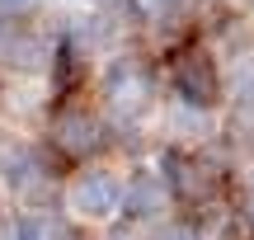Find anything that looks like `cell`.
<instances>
[{
	"instance_id": "9c48e42d",
	"label": "cell",
	"mask_w": 254,
	"mask_h": 240,
	"mask_svg": "<svg viewBox=\"0 0 254 240\" xmlns=\"http://www.w3.org/2000/svg\"><path fill=\"white\" fill-rule=\"evenodd\" d=\"M151 240H198V236H193L184 222H165V226H160V231H155Z\"/></svg>"
},
{
	"instance_id": "6da1fadb",
	"label": "cell",
	"mask_w": 254,
	"mask_h": 240,
	"mask_svg": "<svg viewBox=\"0 0 254 240\" xmlns=\"http://www.w3.org/2000/svg\"><path fill=\"white\" fill-rule=\"evenodd\" d=\"M170 80H174V94H179L189 109H212V104L221 99V75H217V61H212L202 47H184V52H174Z\"/></svg>"
},
{
	"instance_id": "7a4b0ae2",
	"label": "cell",
	"mask_w": 254,
	"mask_h": 240,
	"mask_svg": "<svg viewBox=\"0 0 254 240\" xmlns=\"http://www.w3.org/2000/svg\"><path fill=\"white\" fill-rule=\"evenodd\" d=\"M151 94H155V85H151V71H146L141 61L123 57V61L109 66V75H104V99H109V109L118 113L123 122L141 118V113L151 109Z\"/></svg>"
},
{
	"instance_id": "277c9868",
	"label": "cell",
	"mask_w": 254,
	"mask_h": 240,
	"mask_svg": "<svg viewBox=\"0 0 254 240\" xmlns=\"http://www.w3.org/2000/svg\"><path fill=\"white\" fill-rule=\"evenodd\" d=\"M52 146L71 160H85V156H99L104 151V122L85 109H62L52 118Z\"/></svg>"
},
{
	"instance_id": "52a82bcc",
	"label": "cell",
	"mask_w": 254,
	"mask_h": 240,
	"mask_svg": "<svg viewBox=\"0 0 254 240\" xmlns=\"http://www.w3.org/2000/svg\"><path fill=\"white\" fill-rule=\"evenodd\" d=\"M123 207H127V217L160 212V179L155 175H132V184L123 188Z\"/></svg>"
},
{
	"instance_id": "3957f363",
	"label": "cell",
	"mask_w": 254,
	"mask_h": 240,
	"mask_svg": "<svg viewBox=\"0 0 254 240\" xmlns=\"http://www.w3.org/2000/svg\"><path fill=\"white\" fill-rule=\"evenodd\" d=\"M118 203H123V184L113 175H104V170H85V175H75V184L66 188V207H71L75 217H85V222L113 217Z\"/></svg>"
},
{
	"instance_id": "8992f818",
	"label": "cell",
	"mask_w": 254,
	"mask_h": 240,
	"mask_svg": "<svg viewBox=\"0 0 254 240\" xmlns=\"http://www.w3.org/2000/svg\"><path fill=\"white\" fill-rule=\"evenodd\" d=\"M19 240H75V231L57 212H24L19 217Z\"/></svg>"
},
{
	"instance_id": "8fae6325",
	"label": "cell",
	"mask_w": 254,
	"mask_h": 240,
	"mask_svg": "<svg viewBox=\"0 0 254 240\" xmlns=\"http://www.w3.org/2000/svg\"><path fill=\"white\" fill-rule=\"evenodd\" d=\"M245 217H250V226H254V188L245 193Z\"/></svg>"
},
{
	"instance_id": "5b68a950",
	"label": "cell",
	"mask_w": 254,
	"mask_h": 240,
	"mask_svg": "<svg viewBox=\"0 0 254 240\" xmlns=\"http://www.w3.org/2000/svg\"><path fill=\"white\" fill-rule=\"evenodd\" d=\"M165 184L179 203H207L217 188V175L189 151H165Z\"/></svg>"
},
{
	"instance_id": "ba28073f",
	"label": "cell",
	"mask_w": 254,
	"mask_h": 240,
	"mask_svg": "<svg viewBox=\"0 0 254 240\" xmlns=\"http://www.w3.org/2000/svg\"><path fill=\"white\" fill-rule=\"evenodd\" d=\"M179 5H184V0H132V14L146 19V24H165Z\"/></svg>"
},
{
	"instance_id": "30bf717a",
	"label": "cell",
	"mask_w": 254,
	"mask_h": 240,
	"mask_svg": "<svg viewBox=\"0 0 254 240\" xmlns=\"http://www.w3.org/2000/svg\"><path fill=\"white\" fill-rule=\"evenodd\" d=\"M38 0H0V19H14V14H28Z\"/></svg>"
}]
</instances>
